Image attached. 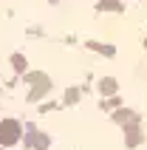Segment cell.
Returning <instances> with one entry per match:
<instances>
[{
	"label": "cell",
	"mask_w": 147,
	"mask_h": 150,
	"mask_svg": "<svg viewBox=\"0 0 147 150\" xmlns=\"http://www.w3.org/2000/svg\"><path fill=\"white\" fill-rule=\"evenodd\" d=\"M20 133H23V127H20V122L17 119H3L0 122V144H14L17 139H20Z\"/></svg>",
	"instance_id": "obj_1"
}]
</instances>
